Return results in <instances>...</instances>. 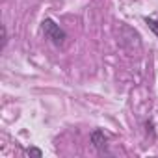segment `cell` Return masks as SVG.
I'll return each mask as SVG.
<instances>
[{
	"label": "cell",
	"mask_w": 158,
	"mask_h": 158,
	"mask_svg": "<svg viewBox=\"0 0 158 158\" xmlns=\"http://www.w3.org/2000/svg\"><path fill=\"white\" fill-rule=\"evenodd\" d=\"M26 154H30V156H43V151L35 149V147H30V149H26Z\"/></svg>",
	"instance_id": "277c9868"
},
{
	"label": "cell",
	"mask_w": 158,
	"mask_h": 158,
	"mask_svg": "<svg viewBox=\"0 0 158 158\" xmlns=\"http://www.w3.org/2000/svg\"><path fill=\"white\" fill-rule=\"evenodd\" d=\"M41 30H43L45 37H47L54 47H61V45L65 43V39H67V32H65L56 21H52V19H45V21L41 23Z\"/></svg>",
	"instance_id": "6da1fadb"
},
{
	"label": "cell",
	"mask_w": 158,
	"mask_h": 158,
	"mask_svg": "<svg viewBox=\"0 0 158 158\" xmlns=\"http://www.w3.org/2000/svg\"><path fill=\"white\" fill-rule=\"evenodd\" d=\"M6 43H8V34H6V26H2V48L6 47Z\"/></svg>",
	"instance_id": "5b68a950"
},
{
	"label": "cell",
	"mask_w": 158,
	"mask_h": 158,
	"mask_svg": "<svg viewBox=\"0 0 158 158\" xmlns=\"http://www.w3.org/2000/svg\"><path fill=\"white\" fill-rule=\"evenodd\" d=\"M145 23H147L149 30H151V32H154V34H156V37H158V17H156V19H154V17H145Z\"/></svg>",
	"instance_id": "3957f363"
},
{
	"label": "cell",
	"mask_w": 158,
	"mask_h": 158,
	"mask_svg": "<svg viewBox=\"0 0 158 158\" xmlns=\"http://www.w3.org/2000/svg\"><path fill=\"white\" fill-rule=\"evenodd\" d=\"M91 143H93V147H95L97 151L104 152V151H106V147H108V136L104 134V130L95 128V130L91 132Z\"/></svg>",
	"instance_id": "7a4b0ae2"
}]
</instances>
